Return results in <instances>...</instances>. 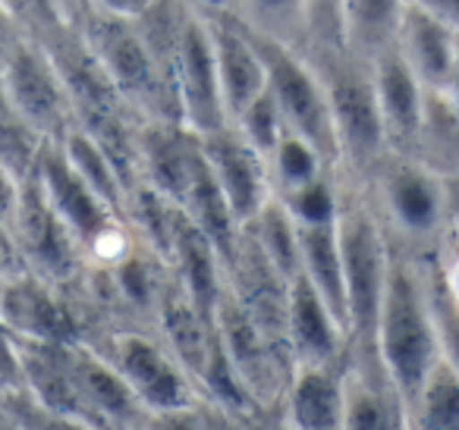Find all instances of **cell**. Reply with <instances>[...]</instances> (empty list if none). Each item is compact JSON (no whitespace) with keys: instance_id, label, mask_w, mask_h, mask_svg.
<instances>
[{"instance_id":"18","label":"cell","mask_w":459,"mask_h":430,"mask_svg":"<svg viewBox=\"0 0 459 430\" xmlns=\"http://www.w3.org/2000/svg\"><path fill=\"white\" fill-rule=\"evenodd\" d=\"M214 47L217 85H221V101L227 110V123H233L268 85L264 76V60L258 45L243 26L230 13L204 16Z\"/></svg>"},{"instance_id":"28","label":"cell","mask_w":459,"mask_h":430,"mask_svg":"<svg viewBox=\"0 0 459 430\" xmlns=\"http://www.w3.org/2000/svg\"><path fill=\"white\" fill-rule=\"evenodd\" d=\"M406 430H459V374L444 361L409 399Z\"/></svg>"},{"instance_id":"32","label":"cell","mask_w":459,"mask_h":430,"mask_svg":"<svg viewBox=\"0 0 459 430\" xmlns=\"http://www.w3.org/2000/svg\"><path fill=\"white\" fill-rule=\"evenodd\" d=\"M148 430H246V417L233 415L208 396H195L183 405L145 415Z\"/></svg>"},{"instance_id":"19","label":"cell","mask_w":459,"mask_h":430,"mask_svg":"<svg viewBox=\"0 0 459 430\" xmlns=\"http://www.w3.org/2000/svg\"><path fill=\"white\" fill-rule=\"evenodd\" d=\"M403 60L412 66L419 82L428 95L446 98L453 89V66H456L459 29L453 22L440 20L437 13L425 10L421 4L406 0L403 10L400 35H396Z\"/></svg>"},{"instance_id":"46","label":"cell","mask_w":459,"mask_h":430,"mask_svg":"<svg viewBox=\"0 0 459 430\" xmlns=\"http://www.w3.org/2000/svg\"><path fill=\"white\" fill-rule=\"evenodd\" d=\"M123 430H148L145 424H139V427H123Z\"/></svg>"},{"instance_id":"2","label":"cell","mask_w":459,"mask_h":430,"mask_svg":"<svg viewBox=\"0 0 459 430\" xmlns=\"http://www.w3.org/2000/svg\"><path fill=\"white\" fill-rule=\"evenodd\" d=\"M70 20L108 82L139 120L179 123L177 98L154 66L135 20L108 13L89 0H70Z\"/></svg>"},{"instance_id":"38","label":"cell","mask_w":459,"mask_h":430,"mask_svg":"<svg viewBox=\"0 0 459 430\" xmlns=\"http://www.w3.org/2000/svg\"><path fill=\"white\" fill-rule=\"evenodd\" d=\"M20 195H22V183L0 164V227L7 229L13 227L16 208H20Z\"/></svg>"},{"instance_id":"27","label":"cell","mask_w":459,"mask_h":430,"mask_svg":"<svg viewBox=\"0 0 459 430\" xmlns=\"http://www.w3.org/2000/svg\"><path fill=\"white\" fill-rule=\"evenodd\" d=\"M230 16L262 39L306 51V0H233Z\"/></svg>"},{"instance_id":"16","label":"cell","mask_w":459,"mask_h":430,"mask_svg":"<svg viewBox=\"0 0 459 430\" xmlns=\"http://www.w3.org/2000/svg\"><path fill=\"white\" fill-rule=\"evenodd\" d=\"M283 346H287L290 365H325L337 367L350 352L346 327L337 321L325 298L308 286L302 273L290 280L287 296V327H283Z\"/></svg>"},{"instance_id":"11","label":"cell","mask_w":459,"mask_h":430,"mask_svg":"<svg viewBox=\"0 0 459 430\" xmlns=\"http://www.w3.org/2000/svg\"><path fill=\"white\" fill-rule=\"evenodd\" d=\"M173 95H177L179 123L198 139L230 126L221 101V85H217L208 20L192 7L183 29V41H179L177 66H173Z\"/></svg>"},{"instance_id":"1","label":"cell","mask_w":459,"mask_h":430,"mask_svg":"<svg viewBox=\"0 0 459 430\" xmlns=\"http://www.w3.org/2000/svg\"><path fill=\"white\" fill-rule=\"evenodd\" d=\"M359 185L396 254L428 258L437 252L456 211L450 176L437 164L421 154L387 151Z\"/></svg>"},{"instance_id":"25","label":"cell","mask_w":459,"mask_h":430,"mask_svg":"<svg viewBox=\"0 0 459 430\" xmlns=\"http://www.w3.org/2000/svg\"><path fill=\"white\" fill-rule=\"evenodd\" d=\"M406 0H343V47L371 64L396 45Z\"/></svg>"},{"instance_id":"3","label":"cell","mask_w":459,"mask_h":430,"mask_svg":"<svg viewBox=\"0 0 459 430\" xmlns=\"http://www.w3.org/2000/svg\"><path fill=\"white\" fill-rule=\"evenodd\" d=\"M375 348L384 371L390 374V380L409 405V399L419 392V386L440 361L425 271H421L419 258L394 252L381 314H377Z\"/></svg>"},{"instance_id":"42","label":"cell","mask_w":459,"mask_h":430,"mask_svg":"<svg viewBox=\"0 0 459 430\" xmlns=\"http://www.w3.org/2000/svg\"><path fill=\"white\" fill-rule=\"evenodd\" d=\"M20 258H16V248H13V239L4 227H0V280L10 277L13 271H20Z\"/></svg>"},{"instance_id":"12","label":"cell","mask_w":459,"mask_h":430,"mask_svg":"<svg viewBox=\"0 0 459 430\" xmlns=\"http://www.w3.org/2000/svg\"><path fill=\"white\" fill-rule=\"evenodd\" d=\"M371 79H375V95L390 151L419 154L421 142H425L431 95L419 82L412 66L403 60L400 47H387L371 60Z\"/></svg>"},{"instance_id":"26","label":"cell","mask_w":459,"mask_h":430,"mask_svg":"<svg viewBox=\"0 0 459 430\" xmlns=\"http://www.w3.org/2000/svg\"><path fill=\"white\" fill-rule=\"evenodd\" d=\"M54 142L60 145V151H64V158L70 160L73 170L82 176V183L89 185L104 204H110V208L123 217L126 198H129V185H126V179H123L120 167L114 164V158L101 148V142L91 139V135L85 133L82 126H76V123Z\"/></svg>"},{"instance_id":"24","label":"cell","mask_w":459,"mask_h":430,"mask_svg":"<svg viewBox=\"0 0 459 430\" xmlns=\"http://www.w3.org/2000/svg\"><path fill=\"white\" fill-rule=\"evenodd\" d=\"M299 229V273L315 292L325 298L327 308L346 327V286H343V254H340L337 223ZM350 336V330H346Z\"/></svg>"},{"instance_id":"21","label":"cell","mask_w":459,"mask_h":430,"mask_svg":"<svg viewBox=\"0 0 459 430\" xmlns=\"http://www.w3.org/2000/svg\"><path fill=\"white\" fill-rule=\"evenodd\" d=\"M152 330L160 336L167 348L173 352V358L192 374V380H198L204 367V358L211 352V340H214V321L204 317L198 311V305L186 296V289L179 286V280L167 277L164 292L158 298V308L152 317Z\"/></svg>"},{"instance_id":"4","label":"cell","mask_w":459,"mask_h":430,"mask_svg":"<svg viewBox=\"0 0 459 430\" xmlns=\"http://www.w3.org/2000/svg\"><path fill=\"white\" fill-rule=\"evenodd\" d=\"M321 89L331 108L333 135H337L340 173L352 183H362L375 164L390 151L377 108L371 64L359 60L346 47H306Z\"/></svg>"},{"instance_id":"13","label":"cell","mask_w":459,"mask_h":430,"mask_svg":"<svg viewBox=\"0 0 459 430\" xmlns=\"http://www.w3.org/2000/svg\"><path fill=\"white\" fill-rule=\"evenodd\" d=\"M198 145H202L204 160H208L233 217L239 220V227H246L264 208V202L274 195L271 192L268 160L233 126H223L211 135H202Z\"/></svg>"},{"instance_id":"30","label":"cell","mask_w":459,"mask_h":430,"mask_svg":"<svg viewBox=\"0 0 459 430\" xmlns=\"http://www.w3.org/2000/svg\"><path fill=\"white\" fill-rule=\"evenodd\" d=\"M331 170L333 167L325 160V154H321L312 142L302 139V135L290 133V129L281 135V142H277L268 158L271 192H274L277 198L302 189V185H308L312 179L325 176V173H331Z\"/></svg>"},{"instance_id":"7","label":"cell","mask_w":459,"mask_h":430,"mask_svg":"<svg viewBox=\"0 0 459 430\" xmlns=\"http://www.w3.org/2000/svg\"><path fill=\"white\" fill-rule=\"evenodd\" d=\"M246 29V26H243ZM249 32V29H246ZM258 45V54L264 60V76H268V91L277 101L290 133L302 135L312 142L325 160L340 170V154H337V135H333L331 108H327V95L321 89V79L315 73L312 60L306 51H296L281 41H268L262 35L249 32Z\"/></svg>"},{"instance_id":"43","label":"cell","mask_w":459,"mask_h":430,"mask_svg":"<svg viewBox=\"0 0 459 430\" xmlns=\"http://www.w3.org/2000/svg\"><path fill=\"white\" fill-rule=\"evenodd\" d=\"M412 4H421L425 10H431L440 20L453 22L459 29V0H412Z\"/></svg>"},{"instance_id":"37","label":"cell","mask_w":459,"mask_h":430,"mask_svg":"<svg viewBox=\"0 0 459 430\" xmlns=\"http://www.w3.org/2000/svg\"><path fill=\"white\" fill-rule=\"evenodd\" d=\"M26 35H41L70 13V0H0Z\"/></svg>"},{"instance_id":"44","label":"cell","mask_w":459,"mask_h":430,"mask_svg":"<svg viewBox=\"0 0 459 430\" xmlns=\"http://www.w3.org/2000/svg\"><path fill=\"white\" fill-rule=\"evenodd\" d=\"M186 4L202 16H221L233 10V0H186Z\"/></svg>"},{"instance_id":"41","label":"cell","mask_w":459,"mask_h":430,"mask_svg":"<svg viewBox=\"0 0 459 430\" xmlns=\"http://www.w3.org/2000/svg\"><path fill=\"white\" fill-rule=\"evenodd\" d=\"M95 7L108 10V13H117V16H126V20H135L142 10H148L152 0H89Z\"/></svg>"},{"instance_id":"5","label":"cell","mask_w":459,"mask_h":430,"mask_svg":"<svg viewBox=\"0 0 459 430\" xmlns=\"http://www.w3.org/2000/svg\"><path fill=\"white\" fill-rule=\"evenodd\" d=\"M343 179L340 192V254H343V286H346V330L350 348H375L377 314H381L384 289H387L394 248L377 223L375 211L365 202L359 183ZM377 352V348H375Z\"/></svg>"},{"instance_id":"17","label":"cell","mask_w":459,"mask_h":430,"mask_svg":"<svg viewBox=\"0 0 459 430\" xmlns=\"http://www.w3.org/2000/svg\"><path fill=\"white\" fill-rule=\"evenodd\" d=\"M343 430H406V399L375 348H350L343 361Z\"/></svg>"},{"instance_id":"23","label":"cell","mask_w":459,"mask_h":430,"mask_svg":"<svg viewBox=\"0 0 459 430\" xmlns=\"http://www.w3.org/2000/svg\"><path fill=\"white\" fill-rule=\"evenodd\" d=\"M183 214L189 217L192 227L217 248L223 267H227L233 252H237L243 227H239V220L233 217V211H230L227 198H223L221 185H217L214 173H211L208 160H204V154H202V145H198L195 170H192V183H189V192H186Z\"/></svg>"},{"instance_id":"40","label":"cell","mask_w":459,"mask_h":430,"mask_svg":"<svg viewBox=\"0 0 459 430\" xmlns=\"http://www.w3.org/2000/svg\"><path fill=\"white\" fill-rule=\"evenodd\" d=\"M22 35H26V32H22V26L13 20V16H10V10L0 4V57H4V54H7L10 47L22 39Z\"/></svg>"},{"instance_id":"29","label":"cell","mask_w":459,"mask_h":430,"mask_svg":"<svg viewBox=\"0 0 459 430\" xmlns=\"http://www.w3.org/2000/svg\"><path fill=\"white\" fill-rule=\"evenodd\" d=\"M243 229L252 236V242L262 248V254L274 264L281 277L293 280L299 273V229H296L293 217L287 214L281 198L271 195L264 208Z\"/></svg>"},{"instance_id":"8","label":"cell","mask_w":459,"mask_h":430,"mask_svg":"<svg viewBox=\"0 0 459 430\" xmlns=\"http://www.w3.org/2000/svg\"><path fill=\"white\" fill-rule=\"evenodd\" d=\"M0 73L7 85L10 108L45 139H60L73 126V104L57 64L39 39L22 35L4 57Z\"/></svg>"},{"instance_id":"31","label":"cell","mask_w":459,"mask_h":430,"mask_svg":"<svg viewBox=\"0 0 459 430\" xmlns=\"http://www.w3.org/2000/svg\"><path fill=\"white\" fill-rule=\"evenodd\" d=\"M340 192H343L340 170H331L325 176L312 179L308 185H302V189L281 195V202L296 227H325V223H337Z\"/></svg>"},{"instance_id":"9","label":"cell","mask_w":459,"mask_h":430,"mask_svg":"<svg viewBox=\"0 0 459 430\" xmlns=\"http://www.w3.org/2000/svg\"><path fill=\"white\" fill-rule=\"evenodd\" d=\"M10 239H13L16 258L26 271L39 273L41 280L60 286L64 292H70L79 283L85 271V254L70 229L64 227V220L45 202L39 183H35V173L22 183Z\"/></svg>"},{"instance_id":"36","label":"cell","mask_w":459,"mask_h":430,"mask_svg":"<svg viewBox=\"0 0 459 430\" xmlns=\"http://www.w3.org/2000/svg\"><path fill=\"white\" fill-rule=\"evenodd\" d=\"M306 47H343V0H306Z\"/></svg>"},{"instance_id":"22","label":"cell","mask_w":459,"mask_h":430,"mask_svg":"<svg viewBox=\"0 0 459 430\" xmlns=\"http://www.w3.org/2000/svg\"><path fill=\"white\" fill-rule=\"evenodd\" d=\"M167 264H170L173 277L186 289V296L198 305V311L214 321V308L221 302L223 289H227V267H223L217 248L192 227V220L186 214H179L177 229H173V245Z\"/></svg>"},{"instance_id":"45","label":"cell","mask_w":459,"mask_h":430,"mask_svg":"<svg viewBox=\"0 0 459 430\" xmlns=\"http://www.w3.org/2000/svg\"><path fill=\"white\" fill-rule=\"evenodd\" d=\"M13 114V108H10V98H7V85H4V73H0V116Z\"/></svg>"},{"instance_id":"14","label":"cell","mask_w":459,"mask_h":430,"mask_svg":"<svg viewBox=\"0 0 459 430\" xmlns=\"http://www.w3.org/2000/svg\"><path fill=\"white\" fill-rule=\"evenodd\" d=\"M70 367L85 421L91 430H123L145 424L148 411L142 408V402L120 377V371L91 342H70Z\"/></svg>"},{"instance_id":"35","label":"cell","mask_w":459,"mask_h":430,"mask_svg":"<svg viewBox=\"0 0 459 430\" xmlns=\"http://www.w3.org/2000/svg\"><path fill=\"white\" fill-rule=\"evenodd\" d=\"M230 126L237 129V133L243 135L264 160L271 158V151H274V145L281 142V135L287 133V123H283V114H281V108H277L274 98H271L268 85H264L262 95H258L237 120L230 123Z\"/></svg>"},{"instance_id":"15","label":"cell","mask_w":459,"mask_h":430,"mask_svg":"<svg viewBox=\"0 0 459 430\" xmlns=\"http://www.w3.org/2000/svg\"><path fill=\"white\" fill-rule=\"evenodd\" d=\"M198 158V135L170 120H139L135 126V183L183 208Z\"/></svg>"},{"instance_id":"10","label":"cell","mask_w":459,"mask_h":430,"mask_svg":"<svg viewBox=\"0 0 459 430\" xmlns=\"http://www.w3.org/2000/svg\"><path fill=\"white\" fill-rule=\"evenodd\" d=\"M0 321L13 342L64 346L82 340V323L70 296L26 267L0 280Z\"/></svg>"},{"instance_id":"34","label":"cell","mask_w":459,"mask_h":430,"mask_svg":"<svg viewBox=\"0 0 459 430\" xmlns=\"http://www.w3.org/2000/svg\"><path fill=\"white\" fill-rule=\"evenodd\" d=\"M48 142L51 139L35 133V129L29 126L26 120H20L16 114L0 116V164L7 167L20 183H26L35 173Z\"/></svg>"},{"instance_id":"6","label":"cell","mask_w":459,"mask_h":430,"mask_svg":"<svg viewBox=\"0 0 459 430\" xmlns=\"http://www.w3.org/2000/svg\"><path fill=\"white\" fill-rule=\"evenodd\" d=\"M85 342H91L120 371L148 415L202 396L192 374L173 358L152 327H108Z\"/></svg>"},{"instance_id":"33","label":"cell","mask_w":459,"mask_h":430,"mask_svg":"<svg viewBox=\"0 0 459 430\" xmlns=\"http://www.w3.org/2000/svg\"><path fill=\"white\" fill-rule=\"evenodd\" d=\"M419 261H421V271H425L428 305H431L440 361H444L450 371L459 374V308H456V302L450 298V292H446L444 280H440L437 264H434V254H428V258H419Z\"/></svg>"},{"instance_id":"39","label":"cell","mask_w":459,"mask_h":430,"mask_svg":"<svg viewBox=\"0 0 459 430\" xmlns=\"http://www.w3.org/2000/svg\"><path fill=\"white\" fill-rule=\"evenodd\" d=\"M246 430H290L281 415V402L271 408H258L255 415L246 417Z\"/></svg>"},{"instance_id":"20","label":"cell","mask_w":459,"mask_h":430,"mask_svg":"<svg viewBox=\"0 0 459 430\" xmlns=\"http://www.w3.org/2000/svg\"><path fill=\"white\" fill-rule=\"evenodd\" d=\"M290 430H343V365H293L281 396Z\"/></svg>"},{"instance_id":"47","label":"cell","mask_w":459,"mask_h":430,"mask_svg":"<svg viewBox=\"0 0 459 430\" xmlns=\"http://www.w3.org/2000/svg\"><path fill=\"white\" fill-rule=\"evenodd\" d=\"M73 430H82V427H73Z\"/></svg>"}]
</instances>
